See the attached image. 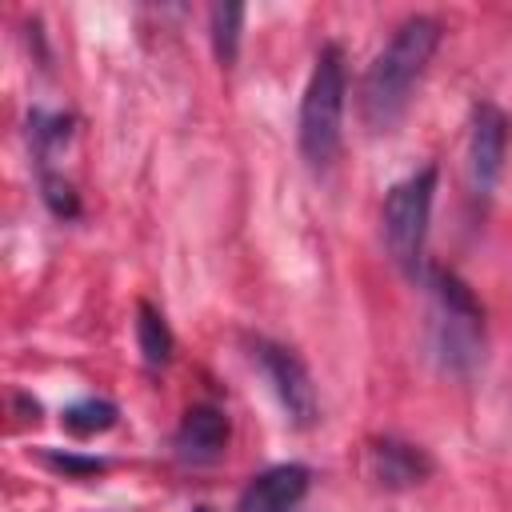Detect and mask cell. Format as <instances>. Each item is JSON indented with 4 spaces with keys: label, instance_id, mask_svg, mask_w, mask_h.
<instances>
[{
    "label": "cell",
    "instance_id": "cell-1",
    "mask_svg": "<svg viewBox=\"0 0 512 512\" xmlns=\"http://www.w3.org/2000/svg\"><path fill=\"white\" fill-rule=\"evenodd\" d=\"M436 44H440V24L432 16H408L392 32L388 48L372 60L364 88H360V112H364L372 132H388L400 120V112H404L416 80L424 76Z\"/></svg>",
    "mask_w": 512,
    "mask_h": 512
},
{
    "label": "cell",
    "instance_id": "cell-2",
    "mask_svg": "<svg viewBox=\"0 0 512 512\" xmlns=\"http://www.w3.org/2000/svg\"><path fill=\"white\" fill-rule=\"evenodd\" d=\"M344 96H348V72L344 52L336 44L320 48L304 100H300V152L312 168H328L340 152V124H344Z\"/></svg>",
    "mask_w": 512,
    "mask_h": 512
},
{
    "label": "cell",
    "instance_id": "cell-3",
    "mask_svg": "<svg viewBox=\"0 0 512 512\" xmlns=\"http://www.w3.org/2000/svg\"><path fill=\"white\" fill-rule=\"evenodd\" d=\"M432 192H436V168H420L408 180H400L384 200V240L392 260L416 276L424 260V236L432 216Z\"/></svg>",
    "mask_w": 512,
    "mask_h": 512
},
{
    "label": "cell",
    "instance_id": "cell-4",
    "mask_svg": "<svg viewBox=\"0 0 512 512\" xmlns=\"http://www.w3.org/2000/svg\"><path fill=\"white\" fill-rule=\"evenodd\" d=\"M432 300H436V348L448 360V368H468L480 356L484 344V312L468 284H460L452 272L432 268L428 272Z\"/></svg>",
    "mask_w": 512,
    "mask_h": 512
},
{
    "label": "cell",
    "instance_id": "cell-5",
    "mask_svg": "<svg viewBox=\"0 0 512 512\" xmlns=\"http://www.w3.org/2000/svg\"><path fill=\"white\" fill-rule=\"evenodd\" d=\"M256 356H260V368H264V376L272 380L276 400H280V408L288 412V420H292L296 428L316 424L320 404H316V388H312V376H308V368L300 364V356H296L292 348H280V344H268V340L256 344Z\"/></svg>",
    "mask_w": 512,
    "mask_h": 512
},
{
    "label": "cell",
    "instance_id": "cell-6",
    "mask_svg": "<svg viewBox=\"0 0 512 512\" xmlns=\"http://www.w3.org/2000/svg\"><path fill=\"white\" fill-rule=\"evenodd\" d=\"M504 148H508V120L496 104H476L472 112V132H468V168H472V184L476 192H488L500 176L504 164Z\"/></svg>",
    "mask_w": 512,
    "mask_h": 512
},
{
    "label": "cell",
    "instance_id": "cell-7",
    "mask_svg": "<svg viewBox=\"0 0 512 512\" xmlns=\"http://www.w3.org/2000/svg\"><path fill=\"white\" fill-rule=\"evenodd\" d=\"M304 492H308V468L304 464H276L244 488L236 512H292L304 500Z\"/></svg>",
    "mask_w": 512,
    "mask_h": 512
},
{
    "label": "cell",
    "instance_id": "cell-8",
    "mask_svg": "<svg viewBox=\"0 0 512 512\" xmlns=\"http://www.w3.org/2000/svg\"><path fill=\"white\" fill-rule=\"evenodd\" d=\"M224 444H228V420H224L220 408L196 404V408L184 412V420L176 428V448H180L184 460H196V464L216 460L224 452Z\"/></svg>",
    "mask_w": 512,
    "mask_h": 512
},
{
    "label": "cell",
    "instance_id": "cell-9",
    "mask_svg": "<svg viewBox=\"0 0 512 512\" xmlns=\"http://www.w3.org/2000/svg\"><path fill=\"white\" fill-rule=\"evenodd\" d=\"M368 464L384 488H412L432 472V460L416 444H400V440H376L368 448Z\"/></svg>",
    "mask_w": 512,
    "mask_h": 512
},
{
    "label": "cell",
    "instance_id": "cell-10",
    "mask_svg": "<svg viewBox=\"0 0 512 512\" xmlns=\"http://www.w3.org/2000/svg\"><path fill=\"white\" fill-rule=\"evenodd\" d=\"M136 340H140V356L148 368H160L172 360V332L168 320L160 316V308H152L148 300L136 304Z\"/></svg>",
    "mask_w": 512,
    "mask_h": 512
},
{
    "label": "cell",
    "instance_id": "cell-11",
    "mask_svg": "<svg viewBox=\"0 0 512 512\" xmlns=\"http://www.w3.org/2000/svg\"><path fill=\"white\" fill-rule=\"evenodd\" d=\"M240 24H244V8L240 4H212V48L220 64L236 60L240 48Z\"/></svg>",
    "mask_w": 512,
    "mask_h": 512
},
{
    "label": "cell",
    "instance_id": "cell-12",
    "mask_svg": "<svg viewBox=\"0 0 512 512\" xmlns=\"http://www.w3.org/2000/svg\"><path fill=\"white\" fill-rule=\"evenodd\" d=\"M112 424H116V404L108 400H80L64 408V428L76 436H96V432H108Z\"/></svg>",
    "mask_w": 512,
    "mask_h": 512
},
{
    "label": "cell",
    "instance_id": "cell-13",
    "mask_svg": "<svg viewBox=\"0 0 512 512\" xmlns=\"http://www.w3.org/2000/svg\"><path fill=\"white\" fill-rule=\"evenodd\" d=\"M32 140H36L40 156H48L52 148H60L68 140V116H44V112H36L32 116Z\"/></svg>",
    "mask_w": 512,
    "mask_h": 512
},
{
    "label": "cell",
    "instance_id": "cell-14",
    "mask_svg": "<svg viewBox=\"0 0 512 512\" xmlns=\"http://www.w3.org/2000/svg\"><path fill=\"white\" fill-rule=\"evenodd\" d=\"M44 200H48V208H52L56 216H76V192H72L68 180L44 176Z\"/></svg>",
    "mask_w": 512,
    "mask_h": 512
},
{
    "label": "cell",
    "instance_id": "cell-15",
    "mask_svg": "<svg viewBox=\"0 0 512 512\" xmlns=\"http://www.w3.org/2000/svg\"><path fill=\"white\" fill-rule=\"evenodd\" d=\"M48 464L60 468V472H72V476H92V472H104L100 460H84V456H60V452H48Z\"/></svg>",
    "mask_w": 512,
    "mask_h": 512
},
{
    "label": "cell",
    "instance_id": "cell-16",
    "mask_svg": "<svg viewBox=\"0 0 512 512\" xmlns=\"http://www.w3.org/2000/svg\"><path fill=\"white\" fill-rule=\"evenodd\" d=\"M192 512H212V508H204V504H200V508H192Z\"/></svg>",
    "mask_w": 512,
    "mask_h": 512
}]
</instances>
